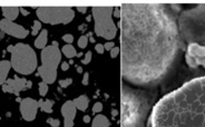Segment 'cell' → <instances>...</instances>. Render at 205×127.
<instances>
[{"label":"cell","mask_w":205,"mask_h":127,"mask_svg":"<svg viewBox=\"0 0 205 127\" xmlns=\"http://www.w3.org/2000/svg\"><path fill=\"white\" fill-rule=\"evenodd\" d=\"M61 54H64L66 57L69 58V59H73L74 57H77L78 52L76 51V48L73 46V45L66 44L65 46L61 48Z\"/></svg>","instance_id":"obj_16"},{"label":"cell","mask_w":205,"mask_h":127,"mask_svg":"<svg viewBox=\"0 0 205 127\" xmlns=\"http://www.w3.org/2000/svg\"><path fill=\"white\" fill-rule=\"evenodd\" d=\"M11 69V64L8 60H0V86H2L8 79V75Z\"/></svg>","instance_id":"obj_11"},{"label":"cell","mask_w":205,"mask_h":127,"mask_svg":"<svg viewBox=\"0 0 205 127\" xmlns=\"http://www.w3.org/2000/svg\"><path fill=\"white\" fill-rule=\"evenodd\" d=\"M113 16H114L115 18H120V17H122V10H120V7H114Z\"/></svg>","instance_id":"obj_27"},{"label":"cell","mask_w":205,"mask_h":127,"mask_svg":"<svg viewBox=\"0 0 205 127\" xmlns=\"http://www.w3.org/2000/svg\"><path fill=\"white\" fill-rule=\"evenodd\" d=\"M77 73H79V74L83 73V68H81V67H77Z\"/></svg>","instance_id":"obj_38"},{"label":"cell","mask_w":205,"mask_h":127,"mask_svg":"<svg viewBox=\"0 0 205 127\" xmlns=\"http://www.w3.org/2000/svg\"><path fill=\"white\" fill-rule=\"evenodd\" d=\"M32 30H31V35L32 36H38L39 32H40V29H41V22L39 20H35L34 21V25H32Z\"/></svg>","instance_id":"obj_18"},{"label":"cell","mask_w":205,"mask_h":127,"mask_svg":"<svg viewBox=\"0 0 205 127\" xmlns=\"http://www.w3.org/2000/svg\"><path fill=\"white\" fill-rule=\"evenodd\" d=\"M91 60V51H87L85 55V57L81 59V62H83L84 65H87V64H89Z\"/></svg>","instance_id":"obj_25"},{"label":"cell","mask_w":205,"mask_h":127,"mask_svg":"<svg viewBox=\"0 0 205 127\" xmlns=\"http://www.w3.org/2000/svg\"><path fill=\"white\" fill-rule=\"evenodd\" d=\"M110 126V122L106 116L101 114L96 115V117H94L93 122H91V127H109Z\"/></svg>","instance_id":"obj_15"},{"label":"cell","mask_w":205,"mask_h":127,"mask_svg":"<svg viewBox=\"0 0 205 127\" xmlns=\"http://www.w3.org/2000/svg\"><path fill=\"white\" fill-rule=\"evenodd\" d=\"M76 108L73 100H67L61 106V115L64 117V127H74L76 117Z\"/></svg>","instance_id":"obj_9"},{"label":"cell","mask_w":205,"mask_h":127,"mask_svg":"<svg viewBox=\"0 0 205 127\" xmlns=\"http://www.w3.org/2000/svg\"><path fill=\"white\" fill-rule=\"evenodd\" d=\"M5 32H2V31H0V39H2L3 37H5Z\"/></svg>","instance_id":"obj_39"},{"label":"cell","mask_w":205,"mask_h":127,"mask_svg":"<svg viewBox=\"0 0 205 127\" xmlns=\"http://www.w3.org/2000/svg\"><path fill=\"white\" fill-rule=\"evenodd\" d=\"M93 113H95V114H98V113H100L101 110H103V104L101 103H95L94 104V106H93Z\"/></svg>","instance_id":"obj_23"},{"label":"cell","mask_w":205,"mask_h":127,"mask_svg":"<svg viewBox=\"0 0 205 127\" xmlns=\"http://www.w3.org/2000/svg\"><path fill=\"white\" fill-rule=\"evenodd\" d=\"M47 91H48V84L45 81L39 83V95L41 97H45L47 95Z\"/></svg>","instance_id":"obj_19"},{"label":"cell","mask_w":205,"mask_h":127,"mask_svg":"<svg viewBox=\"0 0 205 127\" xmlns=\"http://www.w3.org/2000/svg\"><path fill=\"white\" fill-rule=\"evenodd\" d=\"M27 81H28L27 79H25V78H19L18 76L16 75L12 79H7L5 84L10 86L13 90V94H15L17 97H19L20 91H23L27 89Z\"/></svg>","instance_id":"obj_10"},{"label":"cell","mask_w":205,"mask_h":127,"mask_svg":"<svg viewBox=\"0 0 205 127\" xmlns=\"http://www.w3.org/2000/svg\"><path fill=\"white\" fill-rule=\"evenodd\" d=\"M31 87H32V81H27V89L31 88Z\"/></svg>","instance_id":"obj_36"},{"label":"cell","mask_w":205,"mask_h":127,"mask_svg":"<svg viewBox=\"0 0 205 127\" xmlns=\"http://www.w3.org/2000/svg\"><path fill=\"white\" fill-rule=\"evenodd\" d=\"M95 50H96L98 54H104L105 51V48H104V45L103 44H96V46H95Z\"/></svg>","instance_id":"obj_28"},{"label":"cell","mask_w":205,"mask_h":127,"mask_svg":"<svg viewBox=\"0 0 205 127\" xmlns=\"http://www.w3.org/2000/svg\"><path fill=\"white\" fill-rule=\"evenodd\" d=\"M120 73L123 83L153 91L173 71L185 49L178 5L123 3Z\"/></svg>","instance_id":"obj_1"},{"label":"cell","mask_w":205,"mask_h":127,"mask_svg":"<svg viewBox=\"0 0 205 127\" xmlns=\"http://www.w3.org/2000/svg\"><path fill=\"white\" fill-rule=\"evenodd\" d=\"M91 20V17H87V21H90Z\"/></svg>","instance_id":"obj_44"},{"label":"cell","mask_w":205,"mask_h":127,"mask_svg":"<svg viewBox=\"0 0 205 127\" xmlns=\"http://www.w3.org/2000/svg\"><path fill=\"white\" fill-rule=\"evenodd\" d=\"M0 31H2L5 34L12 36L15 38L23 39L29 35V30L25 27L20 26L18 23L13 22V21L7 20V19H1L0 20Z\"/></svg>","instance_id":"obj_7"},{"label":"cell","mask_w":205,"mask_h":127,"mask_svg":"<svg viewBox=\"0 0 205 127\" xmlns=\"http://www.w3.org/2000/svg\"><path fill=\"white\" fill-rule=\"evenodd\" d=\"M19 9H20V12L22 13V16H26L27 17V16H29V13H30L27 9H25V8H19Z\"/></svg>","instance_id":"obj_34"},{"label":"cell","mask_w":205,"mask_h":127,"mask_svg":"<svg viewBox=\"0 0 205 127\" xmlns=\"http://www.w3.org/2000/svg\"><path fill=\"white\" fill-rule=\"evenodd\" d=\"M76 10L79 11L81 13H86V11H87V7H77L76 8Z\"/></svg>","instance_id":"obj_33"},{"label":"cell","mask_w":205,"mask_h":127,"mask_svg":"<svg viewBox=\"0 0 205 127\" xmlns=\"http://www.w3.org/2000/svg\"><path fill=\"white\" fill-rule=\"evenodd\" d=\"M83 120H84V122H85V123H90V120H90V117H89L88 115H86V116H84V117H83Z\"/></svg>","instance_id":"obj_35"},{"label":"cell","mask_w":205,"mask_h":127,"mask_svg":"<svg viewBox=\"0 0 205 127\" xmlns=\"http://www.w3.org/2000/svg\"><path fill=\"white\" fill-rule=\"evenodd\" d=\"M61 69L64 70V71H66V70L69 69V64H68L67 61H64L61 62Z\"/></svg>","instance_id":"obj_32"},{"label":"cell","mask_w":205,"mask_h":127,"mask_svg":"<svg viewBox=\"0 0 205 127\" xmlns=\"http://www.w3.org/2000/svg\"><path fill=\"white\" fill-rule=\"evenodd\" d=\"M77 44H78V47H81V49L86 48V47H87V45H88V37L86 36V35H83L81 38L78 39Z\"/></svg>","instance_id":"obj_20"},{"label":"cell","mask_w":205,"mask_h":127,"mask_svg":"<svg viewBox=\"0 0 205 127\" xmlns=\"http://www.w3.org/2000/svg\"><path fill=\"white\" fill-rule=\"evenodd\" d=\"M156 95L153 91L122 84V127H152L151 113Z\"/></svg>","instance_id":"obj_2"},{"label":"cell","mask_w":205,"mask_h":127,"mask_svg":"<svg viewBox=\"0 0 205 127\" xmlns=\"http://www.w3.org/2000/svg\"><path fill=\"white\" fill-rule=\"evenodd\" d=\"M114 47H115V44L113 42H107L106 44L104 45L105 50H108V51H110V50H112Z\"/></svg>","instance_id":"obj_30"},{"label":"cell","mask_w":205,"mask_h":127,"mask_svg":"<svg viewBox=\"0 0 205 127\" xmlns=\"http://www.w3.org/2000/svg\"><path fill=\"white\" fill-rule=\"evenodd\" d=\"M47 123L51 125V127H59V125H60L59 120H57V118H48V120H47Z\"/></svg>","instance_id":"obj_24"},{"label":"cell","mask_w":205,"mask_h":127,"mask_svg":"<svg viewBox=\"0 0 205 127\" xmlns=\"http://www.w3.org/2000/svg\"><path fill=\"white\" fill-rule=\"evenodd\" d=\"M74 104H75L76 108L81 110V112H85L86 109L88 108L89 105V98L86 95H81L79 97L74 99Z\"/></svg>","instance_id":"obj_14"},{"label":"cell","mask_w":205,"mask_h":127,"mask_svg":"<svg viewBox=\"0 0 205 127\" xmlns=\"http://www.w3.org/2000/svg\"><path fill=\"white\" fill-rule=\"evenodd\" d=\"M1 88H2V91H5V93L13 94L12 88H11V87H10V86H9V85H7V84H3V85L1 86Z\"/></svg>","instance_id":"obj_29"},{"label":"cell","mask_w":205,"mask_h":127,"mask_svg":"<svg viewBox=\"0 0 205 127\" xmlns=\"http://www.w3.org/2000/svg\"><path fill=\"white\" fill-rule=\"evenodd\" d=\"M21 100H22V99H21L20 97H17V101H18V103H20Z\"/></svg>","instance_id":"obj_42"},{"label":"cell","mask_w":205,"mask_h":127,"mask_svg":"<svg viewBox=\"0 0 205 127\" xmlns=\"http://www.w3.org/2000/svg\"><path fill=\"white\" fill-rule=\"evenodd\" d=\"M55 101L51 99H47V100H38V106L40 107L42 112L45 113H52V106H54Z\"/></svg>","instance_id":"obj_17"},{"label":"cell","mask_w":205,"mask_h":127,"mask_svg":"<svg viewBox=\"0 0 205 127\" xmlns=\"http://www.w3.org/2000/svg\"><path fill=\"white\" fill-rule=\"evenodd\" d=\"M7 51L11 54V68L16 73L22 75H31L38 68V60L35 50L29 45L19 44L8 46Z\"/></svg>","instance_id":"obj_3"},{"label":"cell","mask_w":205,"mask_h":127,"mask_svg":"<svg viewBox=\"0 0 205 127\" xmlns=\"http://www.w3.org/2000/svg\"><path fill=\"white\" fill-rule=\"evenodd\" d=\"M62 40L66 42L67 45H71L74 42V36L73 35H70V34H66L62 36Z\"/></svg>","instance_id":"obj_22"},{"label":"cell","mask_w":205,"mask_h":127,"mask_svg":"<svg viewBox=\"0 0 205 127\" xmlns=\"http://www.w3.org/2000/svg\"><path fill=\"white\" fill-rule=\"evenodd\" d=\"M89 42L94 44V42H95V38H94V37H90V38H89Z\"/></svg>","instance_id":"obj_40"},{"label":"cell","mask_w":205,"mask_h":127,"mask_svg":"<svg viewBox=\"0 0 205 127\" xmlns=\"http://www.w3.org/2000/svg\"><path fill=\"white\" fill-rule=\"evenodd\" d=\"M114 7H93L91 16L95 21V34L108 42L113 40L117 35V27L113 20Z\"/></svg>","instance_id":"obj_4"},{"label":"cell","mask_w":205,"mask_h":127,"mask_svg":"<svg viewBox=\"0 0 205 127\" xmlns=\"http://www.w3.org/2000/svg\"><path fill=\"white\" fill-rule=\"evenodd\" d=\"M112 115L113 116H117V115H118V110H117V109H113Z\"/></svg>","instance_id":"obj_37"},{"label":"cell","mask_w":205,"mask_h":127,"mask_svg":"<svg viewBox=\"0 0 205 127\" xmlns=\"http://www.w3.org/2000/svg\"><path fill=\"white\" fill-rule=\"evenodd\" d=\"M58 84H59V86L61 87V88H67L68 86H70L71 84H73V79L71 78H66V79H60L59 81H58Z\"/></svg>","instance_id":"obj_21"},{"label":"cell","mask_w":205,"mask_h":127,"mask_svg":"<svg viewBox=\"0 0 205 127\" xmlns=\"http://www.w3.org/2000/svg\"><path fill=\"white\" fill-rule=\"evenodd\" d=\"M52 46L58 47V42H52Z\"/></svg>","instance_id":"obj_41"},{"label":"cell","mask_w":205,"mask_h":127,"mask_svg":"<svg viewBox=\"0 0 205 127\" xmlns=\"http://www.w3.org/2000/svg\"><path fill=\"white\" fill-rule=\"evenodd\" d=\"M20 106V114L22 116V118L26 122H32L35 120L37 116V112H38V100L30 97H26L19 103Z\"/></svg>","instance_id":"obj_8"},{"label":"cell","mask_w":205,"mask_h":127,"mask_svg":"<svg viewBox=\"0 0 205 127\" xmlns=\"http://www.w3.org/2000/svg\"><path fill=\"white\" fill-rule=\"evenodd\" d=\"M1 11H2V15L5 16V19L13 21L18 17L19 12H20V9L18 7H2L1 8Z\"/></svg>","instance_id":"obj_13"},{"label":"cell","mask_w":205,"mask_h":127,"mask_svg":"<svg viewBox=\"0 0 205 127\" xmlns=\"http://www.w3.org/2000/svg\"><path fill=\"white\" fill-rule=\"evenodd\" d=\"M81 56H83V54H81V52H79V54H77V57H81Z\"/></svg>","instance_id":"obj_43"},{"label":"cell","mask_w":205,"mask_h":127,"mask_svg":"<svg viewBox=\"0 0 205 127\" xmlns=\"http://www.w3.org/2000/svg\"><path fill=\"white\" fill-rule=\"evenodd\" d=\"M41 66L37 68L38 74L42 81L47 84H54L57 79V68L61 61V50L52 45L47 46L41 50Z\"/></svg>","instance_id":"obj_5"},{"label":"cell","mask_w":205,"mask_h":127,"mask_svg":"<svg viewBox=\"0 0 205 127\" xmlns=\"http://www.w3.org/2000/svg\"><path fill=\"white\" fill-rule=\"evenodd\" d=\"M36 13L40 22L49 25H67L75 17V11L70 7H38Z\"/></svg>","instance_id":"obj_6"},{"label":"cell","mask_w":205,"mask_h":127,"mask_svg":"<svg viewBox=\"0 0 205 127\" xmlns=\"http://www.w3.org/2000/svg\"><path fill=\"white\" fill-rule=\"evenodd\" d=\"M120 52V47H114L112 50H110V57L112 58H116L118 56V54Z\"/></svg>","instance_id":"obj_26"},{"label":"cell","mask_w":205,"mask_h":127,"mask_svg":"<svg viewBox=\"0 0 205 127\" xmlns=\"http://www.w3.org/2000/svg\"><path fill=\"white\" fill-rule=\"evenodd\" d=\"M81 84H83L84 86H87L89 84V74L88 73L84 74V77H83V81H81Z\"/></svg>","instance_id":"obj_31"},{"label":"cell","mask_w":205,"mask_h":127,"mask_svg":"<svg viewBox=\"0 0 205 127\" xmlns=\"http://www.w3.org/2000/svg\"><path fill=\"white\" fill-rule=\"evenodd\" d=\"M47 42H48V30L47 29H42L37 38L35 39V47L37 49H44L47 47Z\"/></svg>","instance_id":"obj_12"}]
</instances>
